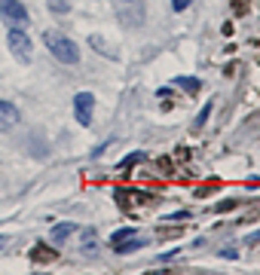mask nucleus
<instances>
[{"instance_id":"obj_1","label":"nucleus","mask_w":260,"mask_h":275,"mask_svg":"<svg viewBox=\"0 0 260 275\" xmlns=\"http://www.w3.org/2000/svg\"><path fill=\"white\" fill-rule=\"evenodd\" d=\"M43 46H46L61 64H77V61H80L77 43H73L67 34H61V31H43Z\"/></svg>"},{"instance_id":"obj_2","label":"nucleus","mask_w":260,"mask_h":275,"mask_svg":"<svg viewBox=\"0 0 260 275\" xmlns=\"http://www.w3.org/2000/svg\"><path fill=\"white\" fill-rule=\"evenodd\" d=\"M7 46H10V52H13L22 64H31L34 46H31L28 31H22V28H10V34H7Z\"/></svg>"},{"instance_id":"obj_3","label":"nucleus","mask_w":260,"mask_h":275,"mask_svg":"<svg viewBox=\"0 0 260 275\" xmlns=\"http://www.w3.org/2000/svg\"><path fill=\"white\" fill-rule=\"evenodd\" d=\"M0 16H4V22H7L10 28H25V25L31 22L28 10L19 4V0H0Z\"/></svg>"},{"instance_id":"obj_4","label":"nucleus","mask_w":260,"mask_h":275,"mask_svg":"<svg viewBox=\"0 0 260 275\" xmlns=\"http://www.w3.org/2000/svg\"><path fill=\"white\" fill-rule=\"evenodd\" d=\"M92 107H95V95L92 92H77L73 95V116L80 126H92Z\"/></svg>"},{"instance_id":"obj_5","label":"nucleus","mask_w":260,"mask_h":275,"mask_svg":"<svg viewBox=\"0 0 260 275\" xmlns=\"http://www.w3.org/2000/svg\"><path fill=\"white\" fill-rule=\"evenodd\" d=\"M19 120H22V110H19L13 101H4V98H0V132L16 129Z\"/></svg>"},{"instance_id":"obj_6","label":"nucleus","mask_w":260,"mask_h":275,"mask_svg":"<svg viewBox=\"0 0 260 275\" xmlns=\"http://www.w3.org/2000/svg\"><path fill=\"white\" fill-rule=\"evenodd\" d=\"M89 46H92V49H98V52H101L104 58H110V61H117V58H120V49L110 43L107 37H101V34H92V37H89Z\"/></svg>"},{"instance_id":"obj_7","label":"nucleus","mask_w":260,"mask_h":275,"mask_svg":"<svg viewBox=\"0 0 260 275\" xmlns=\"http://www.w3.org/2000/svg\"><path fill=\"white\" fill-rule=\"evenodd\" d=\"M73 226H77V223H58V226L52 229V242H64L67 235L73 232Z\"/></svg>"},{"instance_id":"obj_8","label":"nucleus","mask_w":260,"mask_h":275,"mask_svg":"<svg viewBox=\"0 0 260 275\" xmlns=\"http://www.w3.org/2000/svg\"><path fill=\"white\" fill-rule=\"evenodd\" d=\"M178 86H181V89H187V92H193V95L202 89V83L196 80V76H178Z\"/></svg>"},{"instance_id":"obj_9","label":"nucleus","mask_w":260,"mask_h":275,"mask_svg":"<svg viewBox=\"0 0 260 275\" xmlns=\"http://www.w3.org/2000/svg\"><path fill=\"white\" fill-rule=\"evenodd\" d=\"M141 245H144V242L132 235V239H126V242H120V245H117V251H120V254H132V251H138Z\"/></svg>"},{"instance_id":"obj_10","label":"nucleus","mask_w":260,"mask_h":275,"mask_svg":"<svg viewBox=\"0 0 260 275\" xmlns=\"http://www.w3.org/2000/svg\"><path fill=\"white\" fill-rule=\"evenodd\" d=\"M46 7H49L55 16H64V13L70 10V4H67V0H46Z\"/></svg>"},{"instance_id":"obj_11","label":"nucleus","mask_w":260,"mask_h":275,"mask_svg":"<svg viewBox=\"0 0 260 275\" xmlns=\"http://www.w3.org/2000/svg\"><path fill=\"white\" fill-rule=\"evenodd\" d=\"M132 235H135V229H132V226H126V229H117L114 235H110V242H114V245H120V242L132 239Z\"/></svg>"},{"instance_id":"obj_12","label":"nucleus","mask_w":260,"mask_h":275,"mask_svg":"<svg viewBox=\"0 0 260 275\" xmlns=\"http://www.w3.org/2000/svg\"><path fill=\"white\" fill-rule=\"evenodd\" d=\"M95 239H98V235H95V229H83V251H89Z\"/></svg>"},{"instance_id":"obj_13","label":"nucleus","mask_w":260,"mask_h":275,"mask_svg":"<svg viewBox=\"0 0 260 275\" xmlns=\"http://www.w3.org/2000/svg\"><path fill=\"white\" fill-rule=\"evenodd\" d=\"M187 7H193V0H171V10L175 13H184Z\"/></svg>"},{"instance_id":"obj_14","label":"nucleus","mask_w":260,"mask_h":275,"mask_svg":"<svg viewBox=\"0 0 260 275\" xmlns=\"http://www.w3.org/2000/svg\"><path fill=\"white\" fill-rule=\"evenodd\" d=\"M208 113H211V104H205V107H202V113H199V120H196V129H199V126H202V123L208 120Z\"/></svg>"},{"instance_id":"obj_15","label":"nucleus","mask_w":260,"mask_h":275,"mask_svg":"<svg viewBox=\"0 0 260 275\" xmlns=\"http://www.w3.org/2000/svg\"><path fill=\"white\" fill-rule=\"evenodd\" d=\"M254 242H260V232H254V235H248V245H254Z\"/></svg>"},{"instance_id":"obj_16","label":"nucleus","mask_w":260,"mask_h":275,"mask_svg":"<svg viewBox=\"0 0 260 275\" xmlns=\"http://www.w3.org/2000/svg\"><path fill=\"white\" fill-rule=\"evenodd\" d=\"M0 248H4V239H0Z\"/></svg>"}]
</instances>
